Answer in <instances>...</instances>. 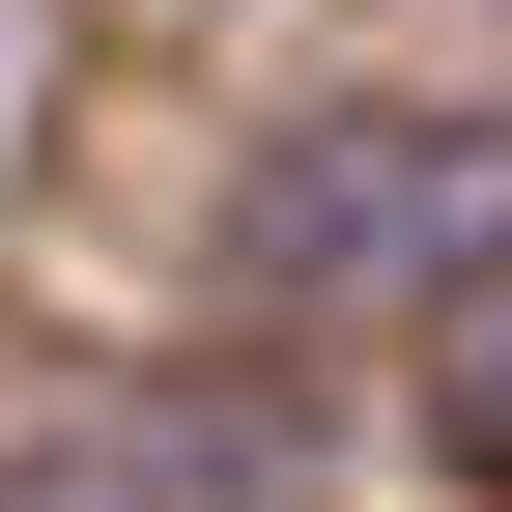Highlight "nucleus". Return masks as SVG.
Segmentation results:
<instances>
[{
  "label": "nucleus",
  "instance_id": "2",
  "mask_svg": "<svg viewBox=\"0 0 512 512\" xmlns=\"http://www.w3.org/2000/svg\"><path fill=\"white\" fill-rule=\"evenodd\" d=\"M456 456H512V313H484V342H456Z\"/></svg>",
  "mask_w": 512,
  "mask_h": 512
},
{
  "label": "nucleus",
  "instance_id": "1",
  "mask_svg": "<svg viewBox=\"0 0 512 512\" xmlns=\"http://www.w3.org/2000/svg\"><path fill=\"white\" fill-rule=\"evenodd\" d=\"M256 285L399 313V285H512V114H313L256 171Z\"/></svg>",
  "mask_w": 512,
  "mask_h": 512
}]
</instances>
